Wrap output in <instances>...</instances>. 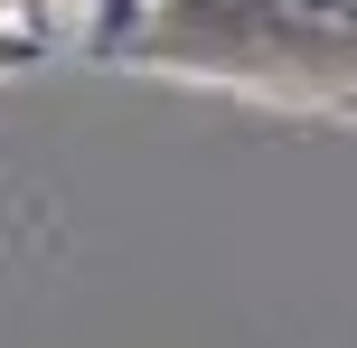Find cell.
Here are the masks:
<instances>
[{"label":"cell","instance_id":"1","mask_svg":"<svg viewBox=\"0 0 357 348\" xmlns=\"http://www.w3.org/2000/svg\"><path fill=\"white\" fill-rule=\"evenodd\" d=\"M123 66L264 94H357V0H160Z\"/></svg>","mask_w":357,"mask_h":348},{"label":"cell","instance_id":"2","mask_svg":"<svg viewBox=\"0 0 357 348\" xmlns=\"http://www.w3.org/2000/svg\"><path fill=\"white\" fill-rule=\"evenodd\" d=\"M151 10H160V0H85V47H94V56H123L132 29H142Z\"/></svg>","mask_w":357,"mask_h":348},{"label":"cell","instance_id":"3","mask_svg":"<svg viewBox=\"0 0 357 348\" xmlns=\"http://www.w3.org/2000/svg\"><path fill=\"white\" fill-rule=\"evenodd\" d=\"M38 56H47V38H29V29H0V75H10V66H38Z\"/></svg>","mask_w":357,"mask_h":348}]
</instances>
